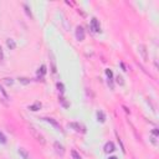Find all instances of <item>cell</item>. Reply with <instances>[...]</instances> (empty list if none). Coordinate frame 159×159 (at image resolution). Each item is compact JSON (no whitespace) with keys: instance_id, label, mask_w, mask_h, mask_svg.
<instances>
[{"instance_id":"cell-1","label":"cell","mask_w":159,"mask_h":159,"mask_svg":"<svg viewBox=\"0 0 159 159\" xmlns=\"http://www.w3.org/2000/svg\"><path fill=\"white\" fill-rule=\"evenodd\" d=\"M29 129H30V133H31V135L34 137V139H36L40 144H45V143H46L45 137H43V135H42V134H41V133L35 128V127H30Z\"/></svg>"},{"instance_id":"cell-2","label":"cell","mask_w":159,"mask_h":159,"mask_svg":"<svg viewBox=\"0 0 159 159\" xmlns=\"http://www.w3.org/2000/svg\"><path fill=\"white\" fill-rule=\"evenodd\" d=\"M75 35H76V39H77L78 41H83L84 37H86L84 29H83L82 26H77V27H76V32H75Z\"/></svg>"},{"instance_id":"cell-3","label":"cell","mask_w":159,"mask_h":159,"mask_svg":"<svg viewBox=\"0 0 159 159\" xmlns=\"http://www.w3.org/2000/svg\"><path fill=\"white\" fill-rule=\"evenodd\" d=\"M53 148H55V152H56L57 155H60V157L65 155V147L60 142H55L53 143Z\"/></svg>"},{"instance_id":"cell-4","label":"cell","mask_w":159,"mask_h":159,"mask_svg":"<svg viewBox=\"0 0 159 159\" xmlns=\"http://www.w3.org/2000/svg\"><path fill=\"white\" fill-rule=\"evenodd\" d=\"M104 153H107V154H111V153H113L114 150H116V145H114V143L113 142H107L106 144H104Z\"/></svg>"},{"instance_id":"cell-5","label":"cell","mask_w":159,"mask_h":159,"mask_svg":"<svg viewBox=\"0 0 159 159\" xmlns=\"http://www.w3.org/2000/svg\"><path fill=\"white\" fill-rule=\"evenodd\" d=\"M43 120H46L47 123H50L51 125H53L57 130H62V128H61V125H60V123L57 122V120H55L53 118H48V117H45V118H42Z\"/></svg>"},{"instance_id":"cell-6","label":"cell","mask_w":159,"mask_h":159,"mask_svg":"<svg viewBox=\"0 0 159 159\" xmlns=\"http://www.w3.org/2000/svg\"><path fill=\"white\" fill-rule=\"evenodd\" d=\"M91 27H92V30H93L94 32H99V31H101L99 22H98V20H97L96 17H93V19L91 20Z\"/></svg>"},{"instance_id":"cell-7","label":"cell","mask_w":159,"mask_h":159,"mask_svg":"<svg viewBox=\"0 0 159 159\" xmlns=\"http://www.w3.org/2000/svg\"><path fill=\"white\" fill-rule=\"evenodd\" d=\"M138 50H139V52H140L143 60H144V61H148V55H147V48H145V46H144V45H139V46H138Z\"/></svg>"},{"instance_id":"cell-8","label":"cell","mask_w":159,"mask_h":159,"mask_svg":"<svg viewBox=\"0 0 159 159\" xmlns=\"http://www.w3.org/2000/svg\"><path fill=\"white\" fill-rule=\"evenodd\" d=\"M96 116H97V120H98V122H101V123H104V122H106V114H104L102 111H98V112L96 113Z\"/></svg>"},{"instance_id":"cell-9","label":"cell","mask_w":159,"mask_h":159,"mask_svg":"<svg viewBox=\"0 0 159 159\" xmlns=\"http://www.w3.org/2000/svg\"><path fill=\"white\" fill-rule=\"evenodd\" d=\"M6 45H7V47H9L10 50H14V48L16 47V43H15V41H14L12 39H7V40H6Z\"/></svg>"},{"instance_id":"cell-10","label":"cell","mask_w":159,"mask_h":159,"mask_svg":"<svg viewBox=\"0 0 159 159\" xmlns=\"http://www.w3.org/2000/svg\"><path fill=\"white\" fill-rule=\"evenodd\" d=\"M19 154L24 158V159H29L30 157H29V153L26 152V149H24V148H19Z\"/></svg>"},{"instance_id":"cell-11","label":"cell","mask_w":159,"mask_h":159,"mask_svg":"<svg viewBox=\"0 0 159 159\" xmlns=\"http://www.w3.org/2000/svg\"><path fill=\"white\" fill-rule=\"evenodd\" d=\"M68 127H71V128H73V129H75L76 132H80V130H82V129H81L82 127H81V125H80L78 123H75V122H72V123H70V124H68ZM83 132H84V130H83Z\"/></svg>"},{"instance_id":"cell-12","label":"cell","mask_w":159,"mask_h":159,"mask_svg":"<svg viewBox=\"0 0 159 159\" xmlns=\"http://www.w3.org/2000/svg\"><path fill=\"white\" fill-rule=\"evenodd\" d=\"M45 73H46V66H45V65H42V66L39 68L37 75H39V76H41V77H43V76H45Z\"/></svg>"},{"instance_id":"cell-13","label":"cell","mask_w":159,"mask_h":159,"mask_svg":"<svg viewBox=\"0 0 159 159\" xmlns=\"http://www.w3.org/2000/svg\"><path fill=\"white\" fill-rule=\"evenodd\" d=\"M41 108V103L40 102H36L35 104H31L30 107H29V109H31V111H39Z\"/></svg>"},{"instance_id":"cell-14","label":"cell","mask_w":159,"mask_h":159,"mask_svg":"<svg viewBox=\"0 0 159 159\" xmlns=\"http://www.w3.org/2000/svg\"><path fill=\"white\" fill-rule=\"evenodd\" d=\"M71 155H72V158H73V159H82V158H81V155H80L76 150H71Z\"/></svg>"},{"instance_id":"cell-15","label":"cell","mask_w":159,"mask_h":159,"mask_svg":"<svg viewBox=\"0 0 159 159\" xmlns=\"http://www.w3.org/2000/svg\"><path fill=\"white\" fill-rule=\"evenodd\" d=\"M0 143H1V144H5V143H6V137L4 135L2 132H0Z\"/></svg>"},{"instance_id":"cell-16","label":"cell","mask_w":159,"mask_h":159,"mask_svg":"<svg viewBox=\"0 0 159 159\" xmlns=\"http://www.w3.org/2000/svg\"><path fill=\"white\" fill-rule=\"evenodd\" d=\"M106 75H107L108 80H112V77H113V73H112V71H111L109 68H107V70H106Z\"/></svg>"},{"instance_id":"cell-17","label":"cell","mask_w":159,"mask_h":159,"mask_svg":"<svg viewBox=\"0 0 159 159\" xmlns=\"http://www.w3.org/2000/svg\"><path fill=\"white\" fill-rule=\"evenodd\" d=\"M116 81H117V83H119V84H123V83H124V81H123V77H122V76H119V75L116 77Z\"/></svg>"},{"instance_id":"cell-18","label":"cell","mask_w":159,"mask_h":159,"mask_svg":"<svg viewBox=\"0 0 159 159\" xmlns=\"http://www.w3.org/2000/svg\"><path fill=\"white\" fill-rule=\"evenodd\" d=\"M24 9H25V11H26V14L30 16V17H32V14H31V11H30V9H29V6L27 5H24Z\"/></svg>"},{"instance_id":"cell-19","label":"cell","mask_w":159,"mask_h":159,"mask_svg":"<svg viewBox=\"0 0 159 159\" xmlns=\"http://www.w3.org/2000/svg\"><path fill=\"white\" fill-rule=\"evenodd\" d=\"M19 81H20L21 83H24V84L30 83V80H29V78H19Z\"/></svg>"},{"instance_id":"cell-20","label":"cell","mask_w":159,"mask_h":159,"mask_svg":"<svg viewBox=\"0 0 159 159\" xmlns=\"http://www.w3.org/2000/svg\"><path fill=\"white\" fill-rule=\"evenodd\" d=\"M57 88H58V91H60L61 93H63V91H65V89H63V84H62L61 82H58V83H57Z\"/></svg>"},{"instance_id":"cell-21","label":"cell","mask_w":159,"mask_h":159,"mask_svg":"<svg viewBox=\"0 0 159 159\" xmlns=\"http://www.w3.org/2000/svg\"><path fill=\"white\" fill-rule=\"evenodd\" d=\"M5 83L6 84H12L14 81H12V78H5Z\"/></svg>"},{"instance_id":"cell-22","label":"cell","mask_w":159,"mask_h":159,"mask_svg":"<svg viewBox=\"0 0 159 159\" xmlns=\"http://www.w3.org/2000/svg\"><path fill=\"white\" fill-rule=\"evenodd\" d=\"M158 134H159V133H158V129L154 128V130H153V135H154V137H158Z\"/></svg>"},{"instance_id":"cell-23","label":"cell","mask_w":159,"mask_h":159,"mask_svg":"<svg viewBox=\"0 0 159 159\" xmlns=\"http://www.w3.org/2000/svg\"><path fill=\"white\" fill-rule=\"evenodd\" d=\"M108 159H117V158H116V157H109Z\"/></svg>"}]
</instances>
